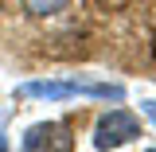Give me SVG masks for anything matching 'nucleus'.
<instances>
[{"mask_svg": "<svg viewBox=\"0 0 156 152\" xmlns=\"http://www.w3.org/2000/svg\"><path fill=\"white\" fill-rule=\"evenodd\" d=\"M16 94L20 97H47V101H62V97H101V101H121L125 90L113 86V82L70 78V82H23Z\"/></svg>", "mask_w": 156, "mask_h": 152, "instance_id": "obj_1", "label": "nucleus"}, {"mask_svg": "<svg viewBox=\"0 0 156 152\" xmlns=\"http://www.w3.org/2000/svg\"><path fill=\"white\" fill-rule=\"evenodd\" d=\"M136 136H140V121H136L129 109H113V113H105L101 121H98V129H94V148L113 152V148L133 144Z\"/></svg>", "mask_w": 156, "mask_h": 152, "instance_id": "obj_2", "label": "nucleus"}, {"mask_svg": "<svg viewBox=\"0 0 156 152\" xmlns=\"http://www.w3.org/2000/svg\"><path fill=\"white\" fill-rule=\"evenodd\" d=\"M20 152H74V133L62 121H39L23 133Z\"/></svg>", "mask_w": 156, "mask_h": 152, "instance_id": "obj_3", "label": "nucleus"}, {"mask_svg": "<svg viewBox=\"0 0 156 152\" xmlns=\"http://www.w3.org/2000/svg\"><path fill=\"white\" fill-rule=\"evenodd\" d=\"M70 0H23V8L31 12V16H55L58 8H66Z\"/></svg>", "mask_w": 156, "mask_h": 152, "instance_id": "obj_4", "label": "nucleus"}, {"mask_svg": "<svg viewBox=\"0 0 156 152\" xmlns=\"http://www.w3.org/2000/svg\"><path fill=\"white\" fill-rule=\"evenodd\" d=\"M140 109H144V113L152 117V125H156V101H144V105H140Z\"/></svg>", "mask_w": 156, "mask_h": 152, "instance_id": "obj_5", "label": "nucleus"}, {"mask_svg": "<svg viewBox=\"0 0 156 152\" xmlns=\"http://www.w3.org/2000/svg\"><path fill=\"white\" fill-rule=\"evenodd\" d=\"M0 152H8V140H4V136H0Z\"/></svg>", "mask_w": 156, "mask_h": 152, "instance_id": "obj_6", "label": "nucleus"}]
</instances>
